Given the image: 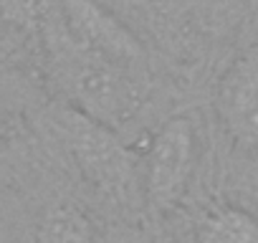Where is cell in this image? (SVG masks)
I'll list each match as a JSON object with an SVG mask.
<instances>
[{
	"instance_id": "cell-1",
	"label": "cell",
	"mask_w": 258,
	"mask_h": 243,
	"mask_svg": "<svg viewBox=\"0 0 258 243\" xmlns=\"http://www.w3.org/2000/svg\"><path fill=\"white\" fill-rule=\"evenodd\" d=\"M56 61L74 106L101 125L116 130L142 104V71L119 66L71 38L63 26Z\"/></svg>"
},
{
	"instance_id": "cell-2",
	"label": "cell",
	"mask_w": 258,
	"mask_h": 243,
	"mask_svg": "<svg viewBox=\"0 0 258 243\" xmlns=\"http://www.w3.org/2000/svg\"><path fill=\"white\" fill-rule=\"evenodd\" d=\"M58 122L84 177L109 200L121 208H132L135 198H140L135 160L119 142L116 132L76 106L63 109Z\"/></svg>"
},
{
	"instance_id": "cell-3",
	"label": "cell",
	"mask_w": 258,
	"mask_h": 243,
	"mask_svg": "<svg viewBox=\"0 0 258 243\" xmlns=\"http://www.w3.org/2000/svg\"><path fill=\"white\" fill-rule=\"evenodd\" d=\"M195 157V132L187 116L167 119L155 135L147 155L145 198L155 215L172 210L190 180Z\"/></svg>"
},
{
	"instance_id": "cell-4",
	"label": "cell",
	"mask_w": 258,
	"mask_h": 243,
	"mask_svg": "<svg viewBox=\"0 0 258 243\" xmlns=\"http://www.w3.org/2000/svg\"><path fill=\"white\" fill-rule=\"evenodd\" d=\"M61 13L63 26L74 41L119 66L145 71L147 56L140 38L101 3H96V0H63Z\"/></svg>"
},
{
	"instance_id": "cell-5",
	"label": "cell",
	"mask_w": 258,
	"mask_h": 243,
	"mask_svg": "<svg viewBox=\"0 0 258 243\" xmlns=\"http://www.w3.org/2000/svg\"><path fill=\"white\" fill-rule=\"evenodd\" d=\"M215 114L238 147L258 150V46L243 51L223 74Z\"/></svg>"
},
{
	"instance_id": "cell-6",
	"label": "cell",
	"mask_w": 258,
	"mask_h": 243,
	"mask_svg": "<svg viewBox=\"0 0 258 243\" xmlns=\"http://www.w3.org/2000/svg\"><path fill=\"white\" fill-rule=\"evenodd\" d=\"M36 243H96V233L79 205L53 203L38 220Z\"/></svg>"
},
{
	"instance_id": "cell-7",
	"label": "cell",
	"mask_w": 258,
	"mask_h": 243,
	"mask_svg": "<svg viewBox=\"0 0 258 243\" xmlns=\"http://www.w3.org/2000/svg\"><path fill=\"white\" fill-rule=\"evenodd\" d=\"M198 243H258V218L243 208H215L198 225Z\"/></svg>"
},
{
	"instance_id": "cell-8",
	"label": "cell",
	"mask_w": 258,
	"mask_h": 243,
	"mask_svg": "<svg viewBox=\"0 0 258 243\" xmlns=\"http://www.w3.org/2000/svg\"><path fill=\"white\" fill-rule=\"evenodd\" d=\"M48 0H0V18L16 28L36 31L46 18Z\"/></svg>"
},
{
	"instance_id": "cell-9",
	"label": "cell",
	"mask_w": 258,
	"mask_h": 243,
	"mask_svg": "<svg viewBox=\"0 0 258 243\" xmlns=\"http://www.w3.org/2000/svg\"><path fill=\"white\" fill-rule=\"evenodd\" d=\"M21 125V106L8 79L0 76V137H11Z\"/></svg>"
},
{
	"instance_id": "cell-10",
	"label": "cell",
	"mask_w": 258,
	"mask_h": 243,
	"mask_svg": "<svg viewBox=\"0 0 258 243\" xmlns=\"http://www.w3.org/2000/svg\"><path fill=\"white\" fill-rule=\"evenodd\" d=\"M106 243H152L150 235L140 228H126V225H119V228H111L109 230V238Z\"/></svg>"
}]
</instances>
